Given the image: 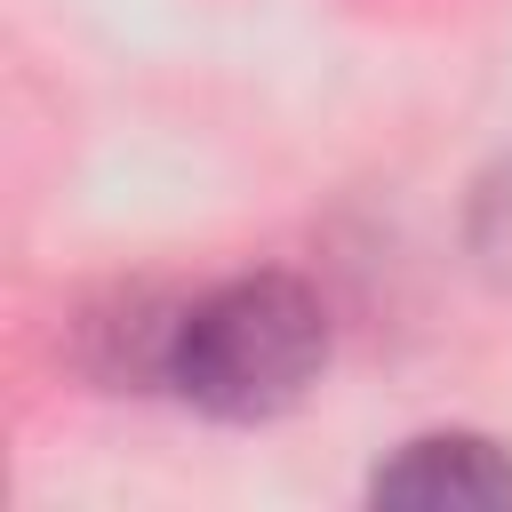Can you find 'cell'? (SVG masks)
<instances>
[{"label":"cell","mask_w":512,"mask_h":512,"mask_svg":"<svg viewBox=\"0 0 512 512\" xmlns=\"http://www.w3.org/2000/svg\"><path fill=\"white\" fill-rule=\"evenodd\" d=\"M328 368V312L296 272H240L208 296H184L168 344V392L216 424L288 416Z\"/></svg>","instance_id":"cell-1"},{"label":"cell","mask_w":512,"mask_h":512,"mask_svg":"<svg viewBox=\"0 0 512 512\" xmlns=\"http://www.w3.org/2000/svg\"><path fill=\"white\" fill-rule=\"evenodd\" d=\"M368 504H408V512H512V456L488 432H424L392 464H376Z\"/></svg>","instance_id":"cell-2"},{"label":"cell","mask_w":512,"mask_h":512,"mask_svg":"<svg viewBox=\"0 0 512 512\" xmlns=\"http://www.w3.org/2000/svg\"><path fill=\"white\" fill-rule=\"evenodd\" d=\"M176 320H184V304H168L160 288H104L96 304H80L72 312V344H80V368L88 376H104L112 392H128V384H168V344H176Z\"/></svg>","instance_id":"cell-3"},{"label":"cell","mask_w":512,"mask_h":512,"mask_svg":"<svg viewBox=\"0 0 512 512\" xmlns=\"http://www.w3.org/2000/svg\"><path fill=\"white\" fill-rule=\"evenodd\" d=\"M464 240H472L480 272L512 288V152H504V160H496V168L472 184V208H464Z\"/></svg>","instance_id":"cell-4"}]
</instances>
